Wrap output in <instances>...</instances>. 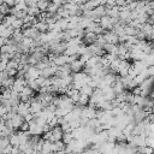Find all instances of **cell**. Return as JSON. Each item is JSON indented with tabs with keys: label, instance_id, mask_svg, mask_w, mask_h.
I'll use <instances>...</instances> for the list:
<instances>
[{
	"label": "cell",
	"instance_id": "6da1fadb",
	"mask_svg": "<svg viewBox=\"0 0 154 154\" xmlns=\"http://www.w3.org/2000/svg\"><path fill=\"white\" fill-rule=\"evenodd\" d=\"M99 25L105 30V29H112L113 28V25H112V23H111V17H108V16H102L101 18H100V20H99Z\"/></svg>",
	"mask_w": 154,
	"mask_h": 154
},
{
	"label": "cell",
	"instance_id": "7a4b0ae2",
	"mask_svg": "<svg viewBox=\"0 0 154 154\" xmlns=\"http://www.w3.org/2000/svg\"><path fill=\"white\" fill-rule=\"evenodd\" d=\"M70 65V69H71V71H73V72H81V70H82V67L84 66V64L79 60V59H76V60H73L71 64H69Z\"/></svg>",
	"mask_w": 154,
	"mask_h": 154
},
{
	"label": "cell",
	"instance_id": "3957f363",
	"mask_svg": "<svg viewBox=\"0 0 154 154\" xmlns=\"http://www.w3.org/2000/svg\"><path fill=\"white\" fill-rule=\"evenodd\" d=\"M93 88L90 87V85H88V84H84L78 91H79V94H83V95H87V96H90L91 95V93H93Z\"/></svg>",
	"mask_w": 154,
	"mask_h": 154
},
{
	"label": "cell",
	"instance_id": "277c9868",
	"mask_svg": "<svg viewBox=\"0 0 154 154\" xmlns=\"http://www.w3.org/2000/svg\"><path fill=\"white\" fill-rule=\"evenodd\" d=\"M34 26L37 29V31H41V32H46L48 30V24H46L45 22H37Z\"/></svg>",
	"mask_w": 154,
	"mask_h": 154
},
{
	"label": "cell",
	"instance_id": "5b68a950",
	"mask_svg": "<svg viewBox=\"0 0 154 154\" xmlns=\"http://www.w3.org/2000/svg\"><path fill=\"white\" fill-rule=\"evenodd\" d=\"M88 102H89V96L83 95V94H79V97H78V101H77V103L79 105V107H84Z\"/></svg>",
	"mask_w": 154,
	"mask_h": 154
},
{
	"label": "cell",
	"instance_id": "8992f818",
	"mask_svg": "<svg viewBox=\"0 0 154 154\" xmlns=\"http://www.w3.org/2000/svg\"><path fill=\"white\" fill-rule=\"evenodd\" d=\"M48 5H49V0H38L37 4H36V7L40 11H46V8L48 7Z\"/></svg>",
	"mask_w": 154,
	"mask_h": 154
},
{
	"label": "cell",
	"instance_id": "52a82bcc",
	"mask_svg": "<svg viewBox=\"0 0 154 154\" xmlns=\"http://www.w3.org/2000/svg\"><path fill=\"white\" fill-rule=\"evenodd\" d=\"M11 26H12L13 29H22V28H23V20H22V19L16 18V19H14V22L11 24Z\"/></svg>",
	"mask_w": 154,
	"mask_h": 154
},
{
	"label": "cell",
	"instance_id": "ba28073f",
	"mask_svg": "<svg viewBox=\"0 0 154 154\" xmlns=\"http://www.w3.org/2000/svg\"><path fill=\"white\" fill-rule=\"evenodd\" d=\"M10 8H11V7H8V6L4 2V4L0 5V13H1L2 16H7L8 12H10Z\"/></svg>",
	"mask_w": 154,
	"mask_h": 154
},
{
	"label": "cell",
	"instance_id": "9c48e42d",
	"mask_svg": "<svg viewBox=\"0 0 154 154\" xmlns=\"http://www.w3.org/2000/svg\"><path fill=\"white\" fill-rule=\"evenodd\" d=\"M58 8H59V7H58L57 5H54V4H49L48 7L46 8V12H48V13H57Z\"/></svg>",
	"mask_w": 154,
	"mask_h": 154
},
{
	"label": "cell",
	"instance_id": "30bf717a",
	"mask_svg": "<svg viewBox=\"0 0 154 154\" xmlns=\"http://www.w3.org/2000/svg\"><path fill=\"white\" fill-rule=\"evenodd\" d=\"M37 1H38V0H24L25 5H26L28 7H34V6H36Z\"/></svg>",
	"mask_w": 154,
	"mask_h": 154
},
{
	"label": "cell",
	"instance_id": "8fae6325",
	"mask_svg": "<svg viewBox=\"0 0 154 154\" xmlns=\"http://www.w3.org/2000/svg\"><path fill=\"white\" fill-rule=\"evenodd\" d=\"M6 70V63H0V72Z\"/></svg>",
	"mask_w": 154,
	"mask_h": 154
},
{
	"label": "cell",
	"instance_id": "7c38bea8",
	"mask_svg": "<svg viewBox=\"0 0 154 154\" xmlns=\"http://www.w3.org/2000/svg\"><path fill=\"white\" fill-rule=\"evenodd\" d=\"M4 45H6V38H2V37H0V47H2Z\"/></svg>",
	"mask_w": 154,
	"mask_h": 154
},
{
	"label": "cell",
	"instance_id": "4fadbf2b",
	"mask_svg": "<svg viewBox=\"0 0 154 154\" xmlns=\"http://www.w3.org/2000/svg\"><path fill=\"white\" fill-rule=\"evenodd\" d=\"M4 2H5V0H0V5H1V4H4Z\"/></svg>",
	"mask_w": 154,
	"mask_h": 154
},
{
	"label": "cell",
	"instance_id": "5bb4252c",
	"mask_svg": "<svg viewBox=\"0 0 154 154\" xmlns=\"http://www.w3.org/2000/svg\"><path fill=\"white\" fill-rule=\"evenodd\" d=\"M1 87H2V84H1V82H0V90H1Z\"/></svg>",
	"mask_w": 154,
	"mask_h": 154
}]
</instances>
